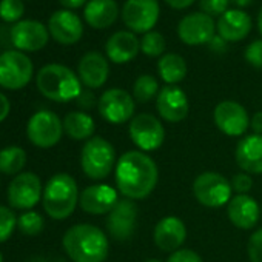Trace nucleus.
I'll return each mask as SVG.
<instances>
[{
	"label": "nucleus",
	"mask_w": 262,
	"mask_h": 262,
	"mask_svg": "<svg viewBox=\"0 0 262 262\" xmlns=\"http://www.w3.org/2000/svg\"><path fill=\"white\" fill-rule=\"evenodd\" d=\"M116 187L123 198L142 201L148 198L159 181L156 162L144 151L133 150L122 155L114 168Z\"/></svg>",
	"instance_id": "f257e3e1"
},
{
	"label": "nucleus",
	"mask_w": 262,
	"mask_h": 262,
	"mask_svg": "<svg viewBox=\"0 0 262 262\" xmlns=\"http://www.w3.org/2000/svg\"><path fill=\"white\" fill-rule=\"evenodd\" d=\"M62 244L73 262H103L110 253L108 237L99 227L91 224L70 227Z\"/></svg>",
	"instance_id": "f03ea898"
},
{
	"label": "nucleus",
	"mask_w": 262,
	"mask_h": 262,
	"mask_svg": "<svg viewBox=\"0 0 262 262\" xmlns=\"http://www.w3.org/2000/svg\"><path fill=\"white\" fill-rule=\"evenodd\" d=\"M79 188L74 178L68 173H57L47 182L42 204L50 217L62 221L73 214L79 204Z\"/></svg>",
	"instance_id": "7ed1b4c3"
},
{
	"label": "nucleus",
	"mask_w": 262,
	"mask_h": 262,
	"mask_svg": "<svg viewBox=\"0 0 262 262\" xmlns=\"http://www.w3.org/2000/svg\"><path fill=\"white\" fill-rule=\"evenodd\" d=\"M36 83L39 91L54 102H70L82 93L80 79L68 67L59 63H50L40 68Z\"/></svg>",
	"instance_id": "20e7f679"
},
{
	"label": "nucleus",
	"mask_w": 262,
	"mask_h": 262,
	"mask_svg": "<svg viewBox=\"0 0 262 262\" xmlns=\"http://www.w3.org/2000/svg\"><path fill=\"white\" fill-rule=\"evenodd\" d=\"M116 164L114 147L106 139L94 136L85 142L80 153V165L90 179H105L116 168Z\"/></svg>",
	"instance_id": "39448f33"
},
{
	"label": "nucleus",
	"mask_w": 262,
	"mask_h": 262,
	"mask_svg": "<svg viewBox=\"0 0 262 262\" xmlns=\"http://www.w3.org/2000/svg\"><path fill=\"white\" fill-rule=\"evenodd\" d=\"M193 194L199 204L208 208H219L233 198L231 182L216 171H204L193 182Z\"/></svg>",
	"instance_id": "423d86ee"
},
{
	"label": "nucleus",
	"mask_w": 262,
	"mask_h": 262,
	"mask_svg": "<svg viewBox=\"0 0 262 262\" xmlns=\"http://www.w3.org/2000/svg\"><path fill=\"white\" fill-rule=\"evenodd\" d=\"M128 133L133 144L144 153L159 150L165 141V128L162 122L150 113H141L131 119Z\"/></svg>",
	"instance_id": "0eeeda50"
},
{
	"label": "nucleus",
	"mask_w": 262,
	"mask_h": 262,
	"mask_svg": "<svg viewBox=\"0 0 262 262\" xmlns=\"http://www.w3.org/2000/svg\"><path fill=\"white\" fill-rule=\"evenodd\" d=\"M63 135V122L53 111L42 110L33 114L27 125L30 142L39 148L54 147Z\"/></svg>",
	"instance_id": "6e6552de"
},
{
	"label": "nucleus",
	"mask_w": 262,
	"mask_h": 262,
	"mask_svg": "<svg viewBox=\"0 0 262 262\" xmlns=\"http://www.w3.org/2000/svg\"><path fill=\"white\" fill-rule=\"evenodd\" d=\"M33 62L22 51H5L0 56V86L16 91L27 86L33 77Z\"/></svg>",
	"instance_id": "1a4fd4ad"
},
{
	"label": "nucleus",
	"mask_w": 262,
	"mask_h": 262,
	"mask_svg": "<svg viewBox=\"0 0 262 262\" xmlns=\"http://www.w3.org/2000/svg\"><path fill=\"white\" fill-rule=\"evenodd\" d=\"M100 116L113 125H122L135 117L136 100L120 88L106 90L97 100Z\"/></svg>",
	"instance_id": "9d476101"
},
{
	"label": "nucleus",
	"mask_w": 262,
	"mask_h": 262,
	"mask_svg": "<svg viewBox=\"0 0 262 262\" xmlns=\"http://www.w3.org/2000/svg\"><path fill=\"white\" fill-rule=\"evenodd\" d=\"M213 120L219 131L230 138H241L250 126L247 110L234 100H222L213 111Z\"/></svg>",
	"instance_id": "9b49d317"
},
{
	"label": "nucleus",
	"mask_w": 262,
	"mask_h": 262,
	"mask_svg": "<svg viewBox=\"0 0 262 262\" xmlns=\"http://www.w3.org/2000/svg\"><path fill=\"white\" fill-rule=\"evenodd\" d=\"M158 19V0H126L122 8V20L133 33H150Z\"/></svg>",
	"instance_id": "f8f14e48"
},
{
	"label": "nucleus",
	"mask_w": 262,
	"mask_h": 262,
	"mask_svg": "<svg viewBox=\"0 0 262 262\" xmlns=\"http://www.w3.org/2000/svg\"><path fill=\"white\" fill-rule=\"evenodd\" d=\"M42 196V182L34 173L17 174L8 187V202L16 210H31Z\"/></svg>",
	"instance_id": "ddd939ff"
},
{
	"label": "nucleus",
	"mask_w": 262,
	"mask_h": 262,
	"mask_svg": "<svg viewBox=\"0 0 262 262\" xmlns=\"http://www.w3.org/2000/svg\"><path fill=\"white\" fill-rule=\"evenodd\" d=\"M138 207L131 199H120L106 216V230L114 241L131 239L136 230Z\"/></svg>",
	"instance_id": "4468645a"
},
{
	"label": "nucleus",
	"mask_w": 262,
	"mask_h": 262,
	"mask_svg": "<svg viewBox=\"0 0 262 262\" xmlns=\"http://www.w3.org/2000/svg\"><path fill=\"white\" fill-rule=\"evenodd\" d=\"M156 110L159 116L170 123L182 122L190 111L188 97L182 88L176 85H167L156 97Z\"/></svg>",
	"instance_id": "2eb2a0df"
},
{
	"label": "nucleus",
	"mask_w": 262,
	"mask_h": 262,
	"mask_svg": "<svg viewBox=\"0 0 262 262\" xmlns=\"http://www.w3.org/2000/svg\"><path fill=\"white\" fill-rule=\"evenodd\" d=\"M178 34L190 47L210 43L214 37V22L205 13H191L179 22Z\"/></svg>",
	"instance_id": "dca6fc26"
},
{
	"label": "nucleus",
	"mask_w": 262,
	"mask_h": 262,
	"mask_svg": "<svg viewBox=\"0 0 262 262\" xmlns=\"http://www.w3.org/2000/svg\"><path fill=\"white\" fill-rule=\"evenodd\" d=\"M50 33L37 20H20L11 28V42L20 51H39L48 43Z\"/></svg>",
	"instance_id": "f3484780"
},
{
	"label": "nucleus",
	"mask_w": 262,
	"mask_h": 262,
	"mask_svg": "<svg viewBox=\"0 0 262 262\" xmlns=\"http://www.w3.org/2000/svg\"><path fill=\"white\" fill-rule=\"evenodd\" d=\"M156 247L165 253H174L179 250L187 239V227L182 219L176 216L162 217L153 231Z\"/></svg>",
	"instance_id": "a211bd4d"
},
{
	"label": "nucleus",
	"mask_w": 262,
	"mask_h": 262,
	"mask_svg": "<svg viewBox=\"0 0 262 262\" xmlns=\"http://www.w3.org/2000/svg\"><path fill=\"white\" fill-rule=\"evenodd\" d=\"M119 202L117 199V191L106 185V184H96L86 187L80 198H79V205L80 208L88 213V214H108L116 204Z\"/></svg>",
	"instance_id": "6ab92c4d"
},
{
	"label": "nucleus",
	"mask_w": 262,
	"mask_h": 262,
	"mask_svg": "<svg viewBox=\"0 0 262 262\" xmlns=\"http://www.w3.org/2000/svg\"><path fill=\"white\" fill-rule=\"evenodd\" d=\"M48 31L56 42L62 45H73L80 40L83 34V25L74 13L62 10L51 16L48 22Z\"/></svg>",
	"instance_id": "aec40b11"
},
{
	"label": "nucleus",
	"mask_w": 262,
	"mask_h": 262,
	"mask_svg": "<svg viewBox=\"0 0 262 262\" xmlns=\"http://www.w3.org/2000/svg\"><path fill=\"white\" fill-rule=\"evenodd\" d=\"M230 222L241 230H251L260 219V207L248 194H236L227 204Z\"/></svg>",
	"instance_id": "412c9836"
},
{
	"label": "nucleus",
	"mask_w": 262,
	"mask_h": 262,
	"mask_svg": "<svg viewBox=\"0 0 262 262\" xmlns=\"http://www.w3.org/2000/svg\"><path fill=\"white\" fill-rule=\"evenodd\" d=\"M236 164L248 174H262V136L248 135L237 142Z\"/></svg>",
	"instance_id": "4be33fe9"
},
{
	"label": "nucleus",
	"mask_w": 262,
	"mask_h": 262,
	"mask_svg": "<svg viewBox=\"0 0 262 262\" xmlns=\"http://www.w3.org/2000/svg\"><path fill=\"white\" fill-rule=\"evenodd\" d=\"M79 79L86 88H100L110 74V67L106 59L97 53V51H90L86 53L80 62H79Z\"/></svg>",
	"instance_id": "5701e85b"
},
{
	"label": "nucleus",
	"mask_w": 262,
	"mask_h": 262,
	"mask_svg": "<svg viewBox=\"0 0 262 262\" xmlns=\"http://www.w3.org/2000/svg\"><path fill=\"white\" fill-rule=\"evenodd\" d=\"M105 51L111 62L126 63L129 60H133L141 51V42L138 40L135 33L117 31L108 39L105 45Z\"/></svg>",
	"instance_id": "b1692460"
},
{
	"label": "nucleus",
	"mask_w": 262,
	"mask_h": 262,
	"mask_svg": "<svg viewBox=\"0 0 262 262\" xmlns=\"http://www.w3.org/2000/svg\"><path fill=\"white\" fill-rule=\"evenodd\" d=\"M251 17L242 10H228L217 20V33L225 42H239L248 36Z\"/></svg>",
	"instance_id": "393cba45"
},
{
	"label": "nucleus",
	"mask_w": 262,
	"mask_h": 262,
	"mask_svg": "<svg viewBox=\"0 0 262 262\" xmlns=\"http://www.w3.org/2000/svg\"><path fill=\"white\" fill-rule=\"evenodd\" d=\"M83 16L90 27L103 30L116 22L119 16V7L114 0H90L85 7Z\"/></svg>",
	"instance_id": "a878e982"
},
{
	"label": "nucleus",
	"mask_w": 262,
	"mask_h": 262,
	"mask_svg": "<svg viewBox=\"0 0 262 262\" xmlns=\"http://www.w3.org/2000/svg\"><path fill=\"white\" fill-rule=\"evenodd\" d=\"M94 120L83 111H71L63 119V131L73 141H88L94 135Z\"/></svg>",
	"instance_id": "bb28decb"
},
{
	"label": "nucleus",
	"mask_w": 262,
	"mask_h": 262,
	"mask_svg": "<svg viewBox=\"0 0 262 262\" xmlns=\"http://www.w3.org/2000/svg\"><path fill=\"white\" fill-rule=\"evenodd\" d=\"M158 73L164 82L168 85H176L187 76V62L179 54H165L158 62Z\"/></svg>",
	"instance_id": "cd10ccee"
},
{
	"label": "nucleus",
	"mask_w": 262,
	"mask_h": 262,
	"mask_svg": "<svg viewBox=\"0 0 262 262\" xmlns=\"http://www.w3.org/2000/svg\"><path fill=\"white\" fill-rule=\"evenodd\" d=\"M27 164V153L20 147H7L0 150V173L14 176L22 171Z\"/></svg>",
	"instance_id": "c85d7f7f"
},
{
	"label": "nucleus",
	"mask_w": 262,
	"mask_h": 262,
	"mask_svg": "<svg viewBox=\"0 0 262 262\" xmlns=\"http://www.w3.org/2000/svg\"><path fill=\"white\" fill-rule=\"evenodd\" d=\"M159 91V82L150 74L139 76L133 85V97L139 103H147L151 99L158 97Z\"/></svg>",
	"instance_id": "c756f323"
},
{
	"label": "nucleus",
	"mask_w": 262,
	"mask_h": 262,
	"mask_svg": "<svg viewBox=\"0 0 262 262\" xmlns=\"http://www.w3.org/2000/svg\"><path fill=\"white\" fill-rule=\"evenodd\" d=\"M141 51L148 57H159L165 51V39L158 31H150L144 34L141 40Z\"/></svg>",
	"instance_id": "7c9ffc66"
},
{
	"label": "nucleus",
	"mask_w": 262,
	"mask_h": 262,
	"mask_svg": "<svg viewBox=\"0 0 262 262\" xmlns=\"http://www.w3.org/2000/svg\"><path fill=\"white\" fill-rule=\"evenodd\" d=\"M17 227L27 236H37L43 230V217L36 211H25L17 219Z\"/></svg>",
	"instance_id": "2f4dec72"
},
{
	"label": "nucleus",
	"mask_w": 262,
	"mask_h": 262,
	"mask_svg": "<svg viewBox=\"0 0 262 262\" xmlns=\"http://www.w3.org/2000/svg\"><path fill=\"white\" fill-rule=\"evenodd\" d=\"M17 225V217L13 210L0 205V244L8 241Z\"/></svg>",
	"instance_id": "473e14b6"
},
{
	"label": "nucleus",
	"mask_w": 262,
	"mask_h": 262,
	"mask_svg": "<svg viewBox=\"0 0 262 262\" xmlns=\"http://www.w3.org/2000/svg\"><path fill=\"white\" fill-rule=\"evenodd\" d=\"M25 13L22 0H2L0 2V17L5 22H17Z\"/></svg>",
	"instance_id": "72a5a7b5"
},
{
	"label": "nucleus",
	"mask_w": 262,
	"mask_h": 262,
	"mask_svg": "<svg viewBox=\"0 0 262 262\" xmlns=\"http://www.w3.org/2000/svg\"><path fill=\"white\" fill-rule=\"evenodd\" d=\"M247 253L250 262H262V228L256 230L248 242H247Z\"/></svg>",
	"instance_id": "f704fd0d"
},
{
	"label": "nucleus",
	"mask_w": 262,
	"mask_h": 262,
	"mask_svg": "<svg viewBox=\"0 0 262 262\" xmlns=\"http://www.w3.org/2000/svg\"><path fill=\"white\" fill-rule=\"evenodd\" d=\"M230 0H199V7L202 13L211 16H222L225 11H228Z\"/></svg>",
	"instance_id": "c9c22d12"
},
{
	"label": "nucleus",
	"mask_w": 262,
	"mask_h": 262,
	"mask_svg": "<svg viewBox=\"0 0 262 262\" xmlns=\"http://www.w3.org/2000/svg\"><path fill=\"white\" fill-rule=\"evenodd\" d=\"M231 182V188L233 191H236V194H248V191L253 187V179L248 173H237L233 176Z\"/></svg>",
	"instance_id": "e433bc0d"
},
{
	"label": "nucleus",
	"mask_w": 262,
	"mask_h": 262,
	"mask_svg": "<svg viewBox=\"0 0 262 262\" xmlns=\"http://www.w3.org/2000/svg\"><path fill=\"white\" fill-rule=\"evenodd\" d=\"M245 60L254 68H262V40H254L247 47Z\"/></svg>",
	"instance_id": "4c0bfd02"
},
{
	"label": "nucleus",
	"mask_w": 262,
	"mask_h": 262,
	"mask_svg": "<svg viewBox=\"0 0 262 262\" xmlns=\"http://www.w3.org/2000/svg\"><path fill=\"white\" fill-rule=\"evenodd\" d=\"M167 262H204V260L196 251L190 248H179L170 254Z\"/></svg>",
	"instance_id": "58836bf2"
},
{
	"label": "nucleus",
	"mask_w": 262,
	"mask_h": 262,
	"mask_svg": "<svg viewBox=\"0 0 262 262\" xmlns=\"http://www.w3.org/2000/svg\"><path fill=\"white\" fill-rule=\"evenodd\" d=\"M77 103H79V106H82L85 110H90V108H93L96 105V97H94V94L91 91H83L82 90L80 96L77 97Z\"/></svg>",
	"instance_id": "ea45409f"
},
{
	"label": "nucleus",
	"mask_w": 262,
	"mask_h": 262,
	"mask_svg": "<svg viewBox=\"0 0 262 262\" xmlns=\"http://www.w3.org/2000/svg\"><path fill=\"white\" fill-rule=\"evenodd\" d=\"M250 128L253 129V135L262 136V111H257L250 119Z\"/></svg>",
	"instance_id": "a19ab883"
},
{
	"label": "nucleus",
	"mask_w": 262,
	"mask_h": 262,
	"mask_svg": "<svg viewBox=\"0 0 262 262\" xmlns=\"http://www.w3.org/2000/svg\"><path fill=\"white\" fill-rule=\"evenodd\" d=\"M10 110H11V105H10L8 97L0 93V122H4L8 117Z\"/></svg>",
	"instance_id": "79ce46f5"
},
{
	"label": "nucleus",
	"mask_w": 262,
	"mask_h": 262,
	"mask_svg": "<svg viewBox=\"0 0 262 262\" xmlns=\"http://www.w3.org/2000/svg\"><path fill=\"white\" fill-rule=\"evenodd\" d=\"M165 2L171 7V8H174V10H184V8H187V7H190L194 0H165Z\"/></svg>",
	"instance_id": "37998d69"
},
{
	"label": "nucleus",
	"mask_w": 262,
	"mask_h": 262,
	"mask_svg": "<svg viewBox=\"0 0 262 262\" xmlns=\"http://www.w3.org/2000/svg\"><path fill=\"white\" fill-rule=\"evenodd\" d=\"M210 48L214 50V51H225V40L221 37V36H214L211 40H210Z\"/></svg>",
	"instance_id": "c03bdc74"
},
{
	"label": "nucleus",
	"mask_w": 262,
	"mask_h": 262,
	"mask_svg": "<svg viewBox=\"0 0 262 262\" xmlns=\"http://www.w3.org/2000/svg\"><path fill=\"white\" fill-rule=\"evenodd\" d=\"M59 2L65 7V8H80L82 5H85L86 0H59Z\"/></svg>",
	"instance_id": "a18cd8bd"
},
{
	"label": "nucleus",
	"mask_w": 262,
	"mask_h": 262,
	"mask_svg": "<svg viewBox=\"0 0 262 262\" xmlns=\"http://www.w3.org/2000/svg\"><path fill=\"white\" fill-rule=\"evenodd\" d=\"M253 0H230V4H233L234 7L237 8H244V7H248Z\"/></svg>",
	"instance_id": "49530a36"
},
{
	"label": "nucleus",
	"mask_w": 262,
	"mask_h": 262,
	"mask_svg": "<svg viewBox=\"0 0 262 262\" xmlns=\"http://www.w3.org/2000/svg\"><path fill=\"white\" fill-rule=\"evenodd\" d=\"M257 27H259V31H260V34H262V8H260V11H259V16H257Z\"/></svg>",
	"instance_id": "de8ad7c7"
},
{
	"label": "nucleus",
	"mask_w": 262,
	"mask_h": 262,
	"mask_svg": "<svg viewBox=\"0 0 262 262\" xmlns=\"http://www.w3.org/2000/svg\"><path fill=\"white\" fill-rule=\"evenodd\" d=\"M145 262H162V260H159V259H148V260H145Z\"/></svg>",
	"instance_id": "09e8293b"
},
{
	"label": "nucleus",
	"mask_w": 262,
	"mask_h": 262,
	"mask_svg": "<svg viewBox=\"0 0 262 262\" xmlns=\"http://www.w3.org/2000/svg\"><path fill=\"white\" fill-rule=\"evenodd\" d=\"M0 262H4V256H2V253H0Z\"/></svg>",
	"instance_id": "8fccbe9b"
},
{
	"label": "nucleus",
	"mask_w": 262,
	"mask_h": 262,
	"mask_svg": "<svg viewBox=\"0 0 262 262\" xmlns=\"http://www.w3.org/2000/svg\"><path fill=\"white\" fill-rule=\"evenodd\" d=\"M260 217H262V205H260Z\"/></svg>",
	"instance_id": "3c124183"
}]
</instances>
